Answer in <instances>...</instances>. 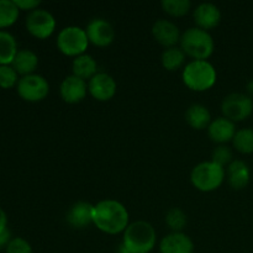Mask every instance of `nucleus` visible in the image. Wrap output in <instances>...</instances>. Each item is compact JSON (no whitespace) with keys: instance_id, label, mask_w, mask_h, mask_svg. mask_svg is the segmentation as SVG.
I'll return each mask as SVG.
<instances>
[{"instance_id":"a211bd4d","label":"nucleus","mask_w":253,"mask_h":253,"mask_svg":"<svg viewBox=\"0 0 253 253\" xmlns=\"http://www.w3.org/2000/svg\"><path fill=\"white\" fill-rule=\"evenodd\" d=\"M226 177L230 187L232 189L240 190L244 189V188H246L249 185L251 173H250L249 166L244 161L235 160L227 166Z\"/></svg>"},{"instance_id":"cd10ccee","label":"nucleus","mask_w":253,"mask_h":253,"mask_svg":"<svg viewBox=\"0 0 253 253\" xmlns=\"http://www.w3.org/2000/svg\"><path fill=\"white\" fill-rule=\"evenodd\" d=\"M211 158L212 162L225 168V166H229L232 162V151L227 146L221 145L215 148Z\"/></svg>"},{"instance_id":"4be33fe9","label":"nucleus","mask_w":253,"mask_h":253,"mask_svg":"<svg viewBox=\"0 0 253 253\" xmlns=\"http://www.w3.org/2000/svg\"><path fill=\"white\" fill-rule=\"evenodd\" d=\"M17 53L15 37L6 31H0V66L12 63Z\"/></svg>"},{"instance_id":"f8f14e48","label":"nucleus","mask_w":253,"mask_h":253,"mask_svg":"<svg viewBox=\"0 0 253 253\" xmlns=\"http://www.w3.org/2000/svg\"><path fill=\"white\" fill-rule=\"evenodd\" d=\"M152 35L162 46L170 48L180 42V32L177 25L168 20H157L152 26Z\"/></svg>"},{"instance_id":"bb28decb","label":"nucleus","mask_w":253,"mask_h":253,"mask_svg":"<svg viewBox=\"0 0 253 253\" xmlns=\"http://www.w3.org/2000/svg\"><path fill=\"white\" fill-rule=\"evenodd\" d=\"M187 222V215L179 208H172L166 215V224L173 232H182Z\"/></svg>"},{"instance_id":"f257e3e1","label":"nucleus","mask_w":253,"mask_h":253,"mask_svg":"<svg viewBox=\"0 0 253 253\" xmlns=\"http://www.w3.org/2000/svg\"><path fill=\"white\" fill-rule=\"evenodd\" d=\"M93 224L105 234L116 235L128 226V211L116 200H101L94 205Z\"/></svg>"},{"instance_id":"7c9ffc66","label":"nucleus","mask_w":253,"mask_h":253,"mask_svg":"<svg viewBox=\"0 0 253 253\" xmlns=\"http://www.w3.org/2000/svg\"><path fill=\"white\" fill-rule=\"evenodd\" d=\"M20 10H35L40 5L39 0H14Z\"/></svg>"},{"instance_id":"4468645a","label":"nucleus","mask_w":253,"mask_h":253,"mask_svg":"<svg viewBox=\"0 0 253 253\" xmlns=\"http://www.w3.org/2000/svg\"><path fill=\"white\" fill-rule=\"evenodd\" d=\"M94 205L86 202L74 203L67 212V222L74 229H84L93 224Z\"/></svg>"},{"instance_id":"c85d7f7f","label":"nucleus","mask_w":253,"mask_h":253,"mask_svg":"<svg viewBox=\"0 0 253 253\" xmlns=\"http://www.w3.org/2000/svg\"><path fill=\"white\" fill-rule=\"evenodd\" d=\"M17 72L10 66H0V86L1 88H11L16 84Z\"/></svg>"},{"instance_id":"7ed1b4c3","label":"nucleus","mask_w":253,"mask_h":253,"mask_svg":"<svg viewBox=\"0 0 253 253\" xmlns=\"http://www.w3.org/2000/svg\"><path fill=\"white\" fill-rule=\"evenodd\" d=\"M180 48L194 61H207L214 52V40L205 30L190 27L180 37Z\"/></svg>"},{"instance_id":"6ab92c4d","label":"nucleus","mask_w":253,"mask_h":253,"mask_svg":"<svg viewBox=\"0 0 253 253\" xmlns=\"http://www.w3.org/2000/svg\"><path fill=\"white\" fill-rule=\"evenodd\" d=\"M185 120L190 127L195 130H203L209 127L211 123V115L207 106L202 104H193L185 113Z\"/></svg>"},{"instance_id":"ddd939ff","label":"nucleus","mask_w":253,"mask_h":253,"mask_svg":"<svg viewBox=\"0 0 253 253\" xmlns=\"http://www.w3.org/2000/svg\"><path fill=\"white\" fill-rule=\"evenodd\" d=\"M88 91L85 81L76 76H68L61 84V96L66 103L77 104L83 100Z\"/></svg>"},{"instance_id":"2eb2a0df","label":"nucleus","mask_w":253,"mask_h":253,"mask_svg":"<svg viewBox=\"0 0 253 253\" xmlns=\"http://www.w3.org/2000/svg\"><path fill=\"white\" fill-rule=\"evenodd\" d=\"M194 21L197 24V27L202 30H210L214 29L219 25L221 20V12L216 5L211 2H202L194 10Z\"/></svg>"},{"instance_id":"a878e982","label":"nucleus","mask_w":253,"mask_h":253,"mask_svg":"<svg viewBox=\"0 0 253 253\" xmlns=\"http://www.w3.org/2000/svg\"><path fill=\"white\" fill-rule=\"evenodd\" d=\"M161 5L165 12L174 17L184 16L192 7V2L189 0H163Z\"/></svg>"},{"instance_id":"5701e85b","label":"nucleus","mask_w":253,"mask_h":253,"mask_svg":"<svg viewBox=\"0 0 253 253\" xmlns=\"http://www.w3.org/2000/svg\"><path fill=\"white\" fill-rule=\"evenodd\" d=\"M185 61V53L182 48L178 47H170L167 48L162 54V66L167 71H175L180 68Z\"/></svg>"},{"instance_id":"2f4dec72","label":"nucleus","mask_w":253,"mask_h":253,"mask_svg":"<svg viewBox=\"0 0 253 253\" xmlns=\"http://www.w3.org/2000/svg\"><path fill=\"white\" fill-rule=\"evenodd\" d=\"M10 241H11V234H10L9 229L5 227V229L0 230V249L4 246L6 247Z\"/></svg>"},{"instance_id":"20e7f679","label":"nucleus","mask_w":253,"mask_h":253,"mask_svg":"<svg viewBox=\"0 0 253 253\" xmlns=\"http://www.w3.org/2000/svg\"><path fill=\"white\" fill-rule=\"evenodd\" d=\"M183 82L194 91H204L216 82V71L208 61H192L185 66L182 74Z\"/></svg>"},{"instance_id":"f03ea898","label":"nucleus","mask_w":253,"mask_h":253,"mask_svg":"<svg viewBox=\"0 0 253 253\" xmlns=\"http://www.w3.org/2000/svg\"><path fill=\"white\" fill-rule=\"evenodd\" d=\"M156 231L147 221L128 224L124 231L123 245L130 253H150L156 245Z\"/></svg>"},{"instance_id":"412c9836","label":"nucleus","mask_w":253,"mask_h":253,"mask_svg":"<svg viewBox=\"0 0 253 253\" xmlns=\"http://www.w3.org/2000/svg\"><path fill=\"white\" fill-rule=\"evenodd\" d=\"M96 69H98V64H96L95 59L89 54H81V56L76 57L72 63L73 76L78 77L83 81L85 79L90 81L96 74Z\"/></svg>"},{"instance_id":"aec40b11","label":"nucleus","mask_w":253,"mask_h":253,"mask_svg":"<svg viewBox=\"0 0 253 253\" xmlns=\"http://www.w3.org/2000/svg\"><path fill=\"white\" fill-rule=\"evenodd\" d=\"M11 64L17 74H22V77L29 76L39 66V57L31 49H20Z\"/></svg>"},{"instance_id":"393cba45","label":"nucleus","mask_w":253,"mask_h":253,"mask_svg":"<svg viewBox=\"0 0 253 253\" xmlns=\"http://www.w3.org/2000/svg\"><path fill=\"white\" fill-rule=\"evenodd\" d=\"M19 10L14 0H0V27L14 24L19 17Z\"/></svg>"},{"instance_id":"9b49d317","label":"nucleus","mask_w":253,"mask_h":253,"mask_svg":"<svg viewBox=\"0 0 253 253\" xmlns=\"http://www.w3.org/2000/svg\"><path fill=\"white\" fill-rule=\"evenodd\" d=\"M116 82L110 74L96 73L88 83V90L94 99L99 101H108L115 95Z\"/></svg>"},{"instance_id":"9d476101","label":"nucleus","mask_w":253,"mask_h":253,"mask_svg":"<svg viewBox=\"0 0 253 253\" xmlns=\"http://www.w3.org/2000/svg\"><path fill=\"white\" fill-rule=\"evenodd\" d=\"M86 36L89 42L98 47L109 46L114 41L115 31L113 25L104 19H93L86 25Z\"/></svg>"},{"instance_id":"0eeeda50","label":"nucleus","mask_w":253,"mask_h":253,"mask_svg":"<svg viewBox=\"0 0 253 253\" xmlns=\"http://www.w3.org/2000/svg\"><path fill=\"white\" fill-rule=\"evenodd\" d=\"M221 110L225 118L237 123L249 118L253 111V100L247 94L231 93L222 100Z\"/></svg>"},{"instance_id":"dca6fc26","label":"nucleus","mask_w":253,"mask_h":253,"mask_svg":"<svg viewBox=\"0 0 253 253\" xmlns=\"http://www.w3.org/2000/svg\"><path fill=\"white\" fill-rule=\"evenodd\" d=\"M160 251L161 253H193L194 244L188 235L172 232L161 240Z\"/></svg>"},{"instance_id":"b1692460","label":"nucleus","mask_w":253,"mask_h":253,"mask_svg":"<svg viewBox=\"0 0 253 253\" xmlns=\"http://www.w3.org/2000/svg\"><path fill=\"white\" fill-rule=\"evenodd\" d=\"M232 143L239 152L245 155L253 153V128H241L236 131Z\"/></svg>"},{"instance_id":"6e6552de","label":"nucleus","mask_w":253,"mask_h":253,"mask_svg":"<svg viewBox=\"0 0 253 253\" xmlns=\"http://www.w3.org/2000/svg\"><path fill=\"white\" fill-rule=\"evenodd\" d=\"M48 82L40 74L24 76L17 82V93L27 101H41L48 95Z\"/></svg>"},{"instance_id":"423d86ee","label":"nucleus","mask_w":253,"mask_h":253,"mask_svg":"<svg viewBox=\"0 0 253 253\" xmlns=\"http://www.w3.org/2000/svg\"><path fill=\"white\" fill-rule=\"evenodd\" d=\"M89 40L85 30L78 26H68L61 30L57 37L58 49L66 56H81L88 48Z\"/></svg>"},{"instance_id":"1a4fd4ad","label":"nucleus","mask_w":253,"mask_h":253,"mask_svg":"<svg viewBox=\"0 0 253 253\" xmlns=\"http://www.w3.org/2000/svg\"><path fill=\"white\" fill-rule=\"evenodd\" d=\"M56 27L53 15L44 9H35L26 17V29L37 39H47L51 36Z\"/></svg>"},{"instance_id":"c756f323","label":"nucleus","mask_w":253,"mask_h":253,"mask_svg":"<svg viewBox=\"0 0 253 253\" xmlns=\"http://www.w3.org/2000/svg\"><path fill=\"white\" fill-rule=\"evenodd\" d=\"M6 253H32L31 245L22 237H14L6 246Z\"/></svg>"},{"instance_id":"f704fd0d","label":"nucleus","mask_w":253,"mask_h":253,"mask_svg":"<svg viewBox=\"0 0 253 253\" xmlns=\"http://www.w3.org/2000/svg\"><path fill=\"white\" fill-rule=\"evenodd\" d=\"M118 253H130V252H128L127 250L125 249V246H124V245L121 244L120 246H119V252Z\"/></svg>"},{"instance_id":"72a5a7b5","label":"nucleus","mask_w":253,"mask_h":253,"mask_svg":"<svg viewBox=\"0 0 253 253\" xmlns=\"http://www.w3.org/2000/svg\"><path fill=\"white\" fill-rule=\"evenodd\" d=\"M246 94L253 100V79L246 84Z\"/></svg>"},{"instance_id":"39448f33","label":"nucleus","mask_w":253,"mask_h":253,"mask_svg":"<svg viewBox=\"0 0 253 253\" xmlns=\"http://www.w3.org/2000/svg\"><path fill=\"white\" fill-rule=\"evenodd\" d=\"M225 175H226L225 168L210 161L195 166L190 173V180L192 184L200 192H212L222 184Z\"/></svg>"},{"instance_id":"f3484780","label":"nucleus","mask_w":253,"mask_h":253,"mask_svg":"<svg viewBox=\"0 0 253 253\" xmlns=\"http://www.w3.org/2000/svg\"><path fill=\"white\" fill-rule=\"evenodd\" d=\"M235 133H236L235 123L225 116L212 120L208 127V135L210 140L216 143H221V145L234 140Z\"/></svg>"},{"instance_id":"473e14b6","label":"nucleus","mask_w":253,"mask_h":253,"mask_svg":"<svg viewBox=\"0 0 253 253\" xmlns=\"http://www.w3.org/2000/svg\"><path fill=\"white\" fill-rule=\"evenodd\" d=\"M6 222H7V217H6V212L0 208V230L5 229L6 227Z\"/></svg>"}]
</instances>
